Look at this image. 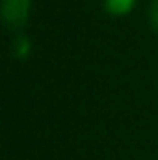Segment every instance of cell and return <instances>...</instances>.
<instances>
[{
	"label": "cell",
	"mask_w": 158,
	"mask_h": 160,
	"mask_svg": "<svg viewBox=\"0 0 158 160\" xmlns=\"http://www.w3.org/2000/svg\"><path fill=\"white\" fill-rule=\"evenodd\" d=\"M30 6H32V0H2L0 15L4 24L11 30L24 26L30 15Z\"/></svg>",
	"instance_id": "1"
},
{
	"label": "cell",
	"mask_w": 158,
	"mask_h": 160,
	"mask_svg": "<svg viewBox=\"0 0 158 160\" xmlns=\"http://www.w3.org/2000/svg\"><path fill=\"white\" fill-rule=\"evenodd\" d=\"M134 6H136V0H104V9L114 17L128 15Z\"/></svg>",
	"instance_id": "2"
},
{
	"label": "cell",
	"mask_w": 158,
	"mask_h": 160,
	"mask_svg": "<svg viewBox=\"0 0 158 160\" xmlns=\"http://www.w3.org/2000/svg\"><path fill=\"white\" fill-rule=\"evenodd\" d=\"M15 45H13V48H15V54L19 56V58H24L26 56V52L30 50V43H28V39L26 38H17V41H13Z\"/></svg>",
	"instance_id": "3"
},
{
	"label": "cell",
	"mask_w": 158,
	"mask_h": 160,
	"mask_svg": "<svg viewBox=\"0 0 158 160\" xmlns=\"http://www.w3.org/2000/svg\"><path fill=\"white\" fill-rule=\"evenodd\" d=\"M149 22L158 34V0H153L149 6Z\"/></svg>",
	"instance_id": "4"
}]
</instances>
